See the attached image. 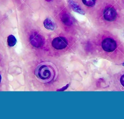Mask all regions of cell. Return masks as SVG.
Masks as SVG:
<instances>
[{
    "label": "cell",
    "instance_id": "9a60e30c",
    "mask_svg": "<svg viewBox=\"0 0 124 119\" xmlns=\"http://www.w3.org/2000/svg\"><path fill=\"white\" fill-rule=\"evenodd\" d=\"M123 66H124V63H123V64H122Z\"/></svg>",
    "mask_w": 124,
    "mask_h": 119
},
{
    "label": "cell",
    "instance_id": "4fadbf2b",
    "mask_svg": "<svg viewBox=\"0 0 124 119\" xmlns=\"http://www.w3.org/2000/svg\"><path fill=\"white\" fill-rule=\"evenodd\" d=\"M46 1H48V2H49V1H52V0H45Z\"/></svg>",
    "mask_w": 124,
    "mask_h": 119
},
{
    "label": "cell",
    "instance_id": "7c38bea8",
    "mask_svg": "<svg viewBox=\"0 0 124 119\" xmlns=\"http://www.w3.org/2000/svg\"><path fill=\"white\" fill-rule=\"evenodd\" d=\"M68 86V85L67 84V85H66L65 87H63V88H62V89H59V90H58L57 91H63V90H65L67 88V87Z\"/></svg>",
    "mask_w": 124,
    "mask_h": 119
},
{
    "label": "cell",
    "instance_id": "5bb4252c",
    "mask_svg": "<svg viewBox=\"0 0 124 119\" xmlns=\"http://www.w3.org/2000/svg\"><path fill=\"white\" fill-rule=\"evenodd\" d=\"M1 75L0 74V81H1Z\"/></svg>",
    "mask_w": 124,
    "mask_h": 119
},
{
    "label": "cell",
    "instance_id": "3957f363",
    "mask_svg": "<svg viewBox=\"0 0 124 119\" xmlns=\"http://www.w3.org/2000/svg\"><path fill=\"white\" fill-rule=\"evenodd\" d=\"M52 46L57 50H61L67 46V40L62 37H58L54 38L52 41Z\"/></svg>",
    "mask_w": 124,
    "mask_h": 119
},
{
    "label": "cell",
    "instance_id": "ba28073f",
    "mask_svg": "<svg viewBox=\"0 0 124 119\" xmlns=\"http://www.w3.org/2000/svg\"><path fill=\"white\" fill-rule=\"evenodd\" d=\"M61 19L63 23L66 25L69 26L72 24V21L70 17L67 13L63 14L62 16Z\"/></svg>",
    "mask_w": 124,
    "mask_h": 119
},
{
    "label": "cell",
    "instance_id": "8992f818",
    "mask_svg": "<svg viewBox=\"0 0 124 119\" xmlns=\"http://www.w3.org/2000/svg\"><path fill=\"white\" fill-rule=\"evenodd\" d=\"M68 2L70 6L74 11L81 14H85L84 11L81 9V8L78 5V4L77 2H76L74 0H68Z\"/></svg>",
    "mask_w": 124,
    "mask_h": 119
},
{
    "label": "cell",
    "instance_id": "277c9868",
    "mask_svg": "<svg viewBox=\"0 0 124 119\" xmlns=\"http://www.w3.org/2000/svg\"><path fill=\"white\" fill-rule=\"evenodd\" d=\"M103 15L106 20L113 21L116 18L117 13L113 7H108L105 9Z\"/></svg>",
    "mask_w": 124,
    "mask_h": 119
},
{
    "label": "cell",
    "instance_id": "30bf717a",
    "mask_svg": "<svg viewBox=\"0 0 124 119\" xmlns=\"http://www.w3.org/2000/svg\"><path fill=\"white\" fill-rule=\"evenodd\" d=\"M82 1L85 5L89 7H93L95 5L96 0H82Z\"/></svg>",
    "mask_w": 124,
    "mask_h": 119
},
{
    "label": "cell",
    "instance_id": "9c48e42d",
    "mask_svg": "<svg viewBox=\"0 0 124 119\" xmlns=\"http://www.w3.org/2000/svg\"><path fill=\"white\" fill-rule=\"evenodd\" d=\"M16 42V40L14 36L12 35H9L7 38V42L8 44L10 47L14 46Z\"/></svg>",
    "mask_w": 124,
    "mask_h": 119
},
{
    "label": "cell",
    "instance_id": "5b68a950",
    "mask_svg": "<svg viewBox=\"0 0 124 119\" xmlns=\"http://www.w3.org/2000/svg\"><path fill=\"white\" fill-rule=\"evenodd\" d=\"M30 40L31 44L35 47L41 46L44 41L42 37L36 32H34L31 35Z\"/></svg>",
    "mask_w": 124,
    "mask_h": 119
},
{
    "label": "cell",
    "instance_id": "7a4b0ae2",
    "mask_svg": "<svg viewBox=\"0 0 124 119\" xmlns=\"http://www.w3.org/2000/svg\"><path fill=\"white\" fill-rule=\"evenodd\" d=\"M102 47L104 51L107 52H112L116 48L117 45L115 41L111 38L105 39L102 42Z\"/></svg>",
    "mask_w": 124,
    "mask_h": 119
},
{
    "label": "cell",
    "instance_id": "8fae6325",
    "mask_svg": "<svg viewBox=\"0 0 124 119\" xmlns=\"http://www.w3.org/2000/svg\"><path fill=\"white\" fill-rule=\"evenodd\" d=\"M120 82L122 85L124 87V74L121 76L120 79Z\"/></svg>",
    "mask_w": 124,
    "mask_h": 119
},
{
    "label": "cell",
    "instance_id": "6da1fadb",
    "mask_svg": "<svg viewBox=\"0 0 124 119\" xmlns=\"http://www.w3.org/2000/svg\"><path fill=\"white\" fill-rule=\"evenodd\" d=\"M35 75L39 80L47 82L53 79L54 76V70L48 65L40 64L36 68Z\"/></svg>",
    "mask_w": 124,
    "mask_h": 119
},
{
    "label": "cell",
    "instance_id": "52a82bcc",
    "mask_svg": "<svg viewBox=\"0 0 124 119\" xmlns=\"http://www.w3.org/2000/svg\"><path fill=\"white\" fill-rule=\"evenodd\" d=\"M44 26L46 29L50 30H53L55 28L54 22L50 18H46L44 20Z\"/></svg>",
    "mask_w": 124,
    "mask_h": 119
}]
</instances>
